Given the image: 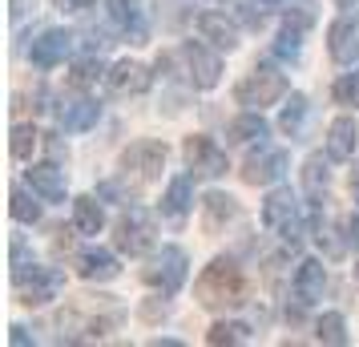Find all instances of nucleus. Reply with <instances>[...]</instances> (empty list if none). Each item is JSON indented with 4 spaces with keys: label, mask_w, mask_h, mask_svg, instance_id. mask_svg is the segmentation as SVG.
<instances>
[{
    "label": "nucleus",
    "mask_w": 359,
    "mask_h": 347,
    "mask_svg": "<svg viewBox=\"0 0 359 347\" xmlns=\"http://www.w3.org/2000/svg\"><path fill=\"white\" fill-rule=\"evenodd\" d=\"M114 247L130 259H142L146 250H154V218L142 210V206H130V215L117 218L114 231Z\"/></svg>",
    "instance_id": "nucleus-4"
},
{
    "label": "nucleus",
    "mask_w": 359,
    "mask_h": 347,
    "mask_svg": "<svg viewBox=\"0 0 359 347\" xmlns=\"http://www.w3.org/2000/svg\"><path fill=\"white\" fill-rule=\"evenodd\" d=\"M165 158H170L165 142H133V146L121 154V170H126V178L133 174L137 182H154L165 170Z\"/></svg>",
    "instance_id": "nucleus-6"
},
{
    "label": "nucleus",
    "mask_w": 359,
    "mask_h": 347,
    "mask_svg": "<svg viewBox=\"0 0 359 347\" xmlns=\"http://www.w3.org/2000/svg\"><path fill=\"white\" fill-rule=\"evenodd\" d=\"M65 8H89V4H97V0H61Z\"/></svg>",
    "instance_id": "nucleus-38"
},
{
    "label": "nucleus",
    "mask_w": 359,
    "mask_h": 347,
    "mask_svg": "<svg viewBox=\"0 0 359 347\" xmlns=\"http://www.w3.org/2000/svg\"><path fill=\"white\" fill-rule=\"evenodd\" d=\"M283 0H246V8H250V20H262L266 8H278Z\"/></svg>",
    "instance_id": "nucleus-35"
},
{
    "label": "nucleus",
    "mask_w": 359,
    "mask_h": 347,
    "mask_svg": "<svg viewBox=\"0 0 359 347\" xmlns=\"http://www.w3.org/2000/svg\"><path fill=\"white\" fill-rule=\"evenodd\" d=\"M190 202H194V182L182 174V178H174V182H170V190H165L162 218H170V222H182V218L190 215Z\"/></svg>",
    "instance_id": "nucleus-21"
},
{
    "label": "nucleus",
    "mask_w": 359,
    "mask_h": 347,
    "mask_svg": "<svg viewBox=\"0 0 359 347\" xmlns=\"http://www.w3.org/2000/svg\"><path fill=\"white\" fill-rule=\"evenodd\" d=\"M182 61H186V73H190L194 89H214L222 81V57L210 53L202 41H186L182 45Z\"/></svg>",
    "instance_id": "nucleus-9"
},
{
    "label": "nucleus",
    "mask_w": 359,
    "mask_h": 347,
    "mask_svg": "<svg viewBox=\"0 0 359 347\" xmlns=\"http://www.w3.org/2000/svg\"><path fill=\"white\" fill-rule=\"evenodd\" d=\"M355 283H359V263H355Z\"/></svg>",
    "instance_id": "nucleus-41"
},
{
    "label": "nucleus",
    "mask_w": 359,
    "mask_h": 347,
    "mask_svg": "<svg viewBox=\"0 0 359 347\" xmlns=\"http://www.w3.org/2000/svg\"><path fill=\"white\" fill-rule=\"evenodd\" d=\"M291 287H294V299H299L303 307L319 303V299H323V287H327V266L319 263V259H303L299 271H294Z\"/></svg>",
    "instance_id": "nucleus-14"
},
{
    "label": "nucleus",
    "mask_w": 359,
    "mask_h": 347,
    "mask_svg": "<svg viewBox=\"0 0 359 347\" xmlns=\"http://www.w3.org/2000/svg\"><path fill=\"white\" fill-rule=\"evenodd\" d=\"M355 142H359L355 117H335L331 130H327V158H331V162H347V158H355Z\"/></svg>",
    "instance_id": "nucleus-18"
},
{
    "label": "nucleus",
    "mask_w": 359,
    "mask_h": 347,
    "mask_svg": "<svg viewBox=\"0 0 359 347\" xmlns=\"http://www.w3.org/2000/svg\"><path fill=\"white\" fill-rule=\"evenodd\" d=\"M351 243H355V247H359V215L351 218Z\"/></svg>",
    "instance_id": "nucleus-40"
},
{
    "label": "nucleus",
    "mask_w": 359,
    "mask_h": 347,
    "mask_svg": "<svg viewBox=\"0 0 359 347\" xmlns=\"http://www.w3.org/2000/svg\"><path fill=\"white\" fill-rule=\"evenodd\" d=\"M158 315H165V303H146V307H142V319H149V323H154Z\"/></svg>",
    "instance_id": "nucleus-36"
},
{
    "label": "nucleus",
    "mask_w": 359,
    "mask_h": 347,
    "mask_svg": "<svg viewBox=\"0 0 359 347\" xmlns=\"http://www.w3.org/2000/svg\"><path fill=\"white\" fill-rule=\"evenodd\" d=\"M182 154H186L190 170L202 174V178H222V174L230 170L226 165V149L218 146L214 137H206V133H190L186 146H182Z\"/></svg>",
    "instance_id": "nucleus-8"
},
{
    "label": "nucleus",
    "mask_w": 359,
    "mask_h": 347,
    "mask_svg": "<svg viewBox=\"0 0 359 347\" xmlns=\"http://www.w3.org/2000/svg\"><path fill=\"white\" fill-rule=\"evenodd\" d=\"M101 73H105V69H101V61L97 57H85V61H77V65L69 69V89H89V85H97L101 81Z\"/></svg>",
    "instance_id": "nucleus-30"
},
{
    "label": "nucleus",
    "mask_w": 359,
    "mask_h": 347,
    "mask_svg": "<svg viewBox=\"0 0 359 347\" xmlns=\"http://www.w3.org/2000/svg\"><path fill=\"white\" fill-rule=\"evenodd\" d=\"M287 20L299 25V29H307L311 20H315V0H291L287 4Z\"/></svg>",
    "instance_id": "nucleus-34"
},
{
    "label": "nucleus",
    "mask_w": 359,
    "mask_h": 347,
    "mask_svg": "<svg viewBox=\"0 0 359 347\" xmlns=\"http://www.w3.org/2000/svg\"><path fill=\"white\" fill-rule=\"evenodd\" d=\"M327 53L339 65H355L359 61V20L355 17L331 20V29H327Z\"/></svg>",
    "instance_id": "nucleus-11"
},
{
    "label": "nucleus",
    "mask_w": 359,
    "mask_h": 347,
    "mask_svg": "<svg viewBox=\"0 0 359 347\" xmlns=\"http://www.w3.org/2000/svg\"><path fill=\"white\" fill-rule=\"evenodd\" d=\"M234 215H238V202L230 198V194H218V190H214V194L202 198V226H206L210 234L222 231Z\"/></svg>",
    "instance_id": "nucleus-22"
},
{
    "label": "nucleus",
    "mask_w": 359,
    "mask_h": 347,
    "mask_svg": "<svg viewBox=\"0 0 359 347\" xmlns=\"http://www.w3.org/2000/svg\"><path fill=\"white\" fill-rule=\"evenodd\" d=\"M77 275L89 279V283H109V279L121 275V263H117L114 250L93 247V250H81V254H77Z\"/></svg>",
    "instance_id": "nucleus-15"
},
{
    "label": "nucleus",
    "mask_w": 359,
    "mask_h": 347,
    "mask_svg": "<svg viewBox=\"0 0 359 347\" xmlns=\"http://www.w3.org/2000/svg\"><path fill=\"white\" fill-rule=\"evenodd\" d=\"M73 226L81 234H101L105 226V210H101V202L93 194H81V198L73 202Z\"/></svg>",
    "instance_id": "nucleus-23"
},
{
    "label": "nucleus",
    "mask_w": 359,
    "mask_h": 347,
    "mask_svg": "<svg viewBox=\"0 0 359 347\" xmlns=\"http://www.w3.org/2000/svg\"><path fill=\"white\" fill-rule=\"evenodd\" d=\"M283 97H287V73H278L271 65H259L255 73H246L238 89H234V101L243 109H266V105H275Z\"/></svg>",
    "instance_id": "nucleus-2"
},
{
    "label": "nucleus",
    "mask_w": 359,
    "mask_h": 347,
    "mask_svg": "<svg viewBox=\"0 0 359 347\" xmlns=\"http://www.w3.org/2000/svg\"><path fill=\"white\" fill-rule=\"evenodd\" d=\"M73 45H77V36L69 33V29H45L33 41V49H29V61L36 69H57V65H65V57L73 53Z\"/></svg>",
    "instance_id": "nucleus-10"
},
{
    "label": "nucleus",
    "mask_w": 359,
    "mask_h": 347,
    "mask_svg": "<svg viewBox=\"0 0 359 347\" xmlns=\"http://www.w3.org/2000/svg\"><path fill=\"white\" fill-rule=\"evenodd\" d=\"M186 266H190V259H186L182 247H162V254L154 259V266H146V283L158 287L162 295H178L182 283H186Z\"/></svg>",
    "instance_id": "nucleus-7"
},
{
    "label": "nucleus",
    "mask_w": 359,
    "mask_h": 347,
    "mask_svg": "<svg viewBox=\"0 0 359 347\" xmlns=\"http://www.w3.org/2000/svg\"><path fill=\"white\" fill-rule=\"evenodd\" d=\"M17 287V299L25 307H45L53 299L61 295V287H65V275L57 271V266H33V271H25L20 279H13Z\"/></svg>",
    "instance_id": "nucleus-5"
},
{
    "label": "nucleus",
    "mask_w": 359,
    "mask_h": 347,
    "mask_svg": "<svg viewBox=\"0 0 359 347\" xmlns=\"http://www.w3.org/2000/svg\"><path fill=\"white\" fill-rule=\"evenodd\" d=\"M97 117H101L97 101H73V105L61 109V125H65L69 133H85V130H93V125H97Z\"/></svg>",
    "instance_id": "nucleus-24"
},
{
    "label": "nucleus",
    "mask_w": 359,
    "mask_h": 347,
    "mask_svg": "<svg viewBox=\"0 0 359 347\" xmlns=\"http://www.w3.org/2000/svg\"><path fill=\"white\" fill-rule=\"evenodd\" d=\"M331 97H335V105H359V69L343 73L339 81L331 85Z\"/></svg>",
    "instance_id": "nucleus-33"
},
{
    "label": "nucleus",
    "mask_w": 359,
    "mask_h": 347,
    "mask_svg": "<svg viewBox=\"0 0 359 347\" xmlns=\"http://www.w3.org/2000/svg\"><path fill=\"white\" fill-rule=\"evenodd\" d=\"M8 202H13L8 210H13V218H17V222H36V218H41V206H36V202L29 198L17 182H13V190H8Z\"/></svg>",
    "instance_id": "nucleus-32"
},
{
    "label": "nucleus",
    "mask_w": 359,
    "mask_h": 347,
    "mask_svg": "<svg viewBox=\"0 0 359 347\" xmlns=\"http://www.w3.org/2000/svg\"><path fill=\"white\" fill-rule=\"evenodd\" d=\"M8 339H13V347H29V343H33V339L25 335V327H13V335H8Z\"/></svg>",
    "instance_id": "nucleus-37"
},
{
    "label": "nucleus",
    "mask_w": 359,
    "mask_h": 347,
    "mask_svg": "<svg viewBox=\"0 0 359 347\" xmlns=\"http://www.w3.org/2000/svg\"><path fill=\"white\" fill-rule=\"evenodd\" d=\"M29 186L45 202H65V170L57 162H33L29 165Z\"/></svg>",
    "instance_id": "nucleus-17"
},
{
    "label": "nucleus",
    "mask_w": 359,
    "mask_h": 347,
    "mask_svg": "<svg viewBox=\"0 0 359 347\" xmlns=\"http://www.w3.org/2000/svg\"><path fill=\"white\" fill-rule=\"evenodd\" d=\"M351 194H355V202H359V162H355V170H351Z\"/></svg>",
    "instance_id": "nucleus-39"
},
{
    "label": "nucleus",
    "mask_w": 359,
    "mask_h": 347,
    "mask_svg": "<svg viewBox=\"0 0 359 347\" xmlns=\"http://www.w3.org/2000/svg\"><path fill=\"white\" fill-rule=\"evenodd\" d=\"M194 29L202 41H210L214 49H234L238 45V25L234 20H226V13H202V17L194 20Z\"/></svg>",
    "instance_id": "nucleus-16"
},
{
    "label": "nucleus",
    "mask_w": 359,
    "mask_h": 347,
    "mask_svg": "<svg viewBox=\"0 0 359 347\" xmlns=\"http://www.w3.org/2000/svg\"><path fill=\"white\" fill-rule=\"evenodd\" d=\"M303 121H307V97H303V93H291L287 109H283V117H278V125H283V133L299 137V133H303Z\"/></svg>",
    "instance_id": "nucleus-28"
},
{
    "label": "nucleus",
    "mask_w": 359,
    "mask_h": 347,
    "mask_svg": "<svg viewBox=\"0 0 359 347\" xmlns=\"http://www.w3.org/2000/svg\"><path fill=\"white\" fill-rule=\"evenodd\" d=\"M283 174H287V154L283 149H262L255 158H246V165H243L246 186H275Z\"/></svg>",
    "instance_id": "nucleus-13"
},
{
    "label": "nucleus",
    "mask_w": 359,
    "mask_h": 347,
    "mask_svg": "<svg viewBox=\"0 0 359 347\" xmlns=\"http://www.w3.org/2000/svg\"><path fill=\"white\" fill-rule=\"evenodd\" d=\"M194 295L202 307H210V311H222V307H238L246 299V275L243 266L234 263V259H214L194 283Z\"/></svg>",
    "instance_id": "nucleus-1"
},
{
    "label": "nucleus",
    "mask_w": 359,
    "mask_h": 347,
    "mask_svg": "<svg viewBox=\"0 0 359 347\" xmlns=\"http://www.w3.org/2000/svg\"><path fill=\"white\" fill-rule=\"evenodd\" d=\"M327 182H331V170H327V162L315 154V158H307V165H303V186H307L311 194H323Z\"/></svg>",
    "instance_id": "nucleus-31"
},
{
    "label": "nucleus",
    "mask_w": 359,
    "mask_h": 347,
    "mask_svg": "<svg viewBox=\"0 0 359 347\" xmlns=\"http://www.w3.org/2000/svg\"><path fill=\"white\" fill-rule=\"evenodd\" d=\"M36 146H41V133H36L33 125H13V142H8V149H13L17 162H33Z\"/></svg>",
    "instance_id": "nucleus-29"
},
{
    "label": "nucleus",
    "mask_w": 359,
    "mask_h": 347,
    "mask_svg": "<svg viewBox=\"0 0 359 347\" xmlns=\"http://www.w3.org/2000/svg\"><path fill=\"white\" fill-rule=\"evenodd\" d=\"M315 339L327 343V347H343L347 343V323H343V315L339 311L319 315V323H315Z\"/></svg>",
    "instance_id": "nucleus-25"
},
{
    "label": "nucleus",
    "mask_w": 359,
    "mask_h": 347,
    "mask_svg": "<svg viewBox=\"0 0 359 347\" xmlns=\"http://www.w3.org/2000/svg\"><path fill=\"white\" fill-rule=\"evenodd\" d=\"M109 20L130 36L133 45H146V25H142V13H137L133 0H109Z\"/></svg>",
    "instance_id": "nucleus-20"
},
{
    "label": "nucleus",
    "mask_w": 359,
    "mask_h": 347,
    "mask_svg": "<svg viewBox=\"0 0 359 347\" xmlns=\"http://www.w3.org/2000/svg\"><path fill=\"white\" fill-rule=\"evenodd\" d=\"M262 226L271 234H278L283 243L299 247V231H303V218H299V198L291 190H275L271 198L262 202Z\"/></svg>",
    "instance_id": "nucleus-3"
},
{
    "label": "nucleus",
    "mask_w": 359,
    "mask_h": 347,
    "mask_svg": "<svg viewBox=\"0 0 359 347\" xmlns=\"http://www.w3.org/2000/svg\"><path fill=\"white\" fill-rule=\"evenodd\" d=\"M250 339V327L246 323H214L206 331V343L210 347H234V343H246Z\"/></svg>",
    "instance_id": "nucleus-26"
},
{
    "label": "nucleus",
    "mask_w": 359,
    "mask_h": 347,
    "mask_svg": "<svg viewBox=\"0 0 359 347\" xmlns=\"http://www.w3.org/2000/svg\"><path fill=\"white\" fill-rule=\"evenodd\" d=\"M105 81H109V93L114 97H142L149 89V69L142 61H117L109 73H105Z\"/></svg>",
    "instance_id": "nucleus-12"
},
{
    "label": "nucleus",
    "mask_w": 359,
    "mask_h": 347,
    "mask_svg": "<svg viewBox=\"0 0 359 347\" xmlns=\"http://www.w3.org/2000/svg\"><path fill=\"white\" fill-rule=\"evenodd\" d=\"M303 33H307V29H299V25H291V20H283V33H278V41H275V57L294 61V57L303 53Z\"/></svg>",
    "instance_id": "nucleus-27"
},
{
    "label": "nucleus",
    "mask_w": 359,
    "mask_h": 347,
    "mask_svg": "<svg viewBox=\"0 0 359 347\" xmlns=\"http://www.w3.org/2000/svg\"><path fill=\"white\" fill-rule=\"evenodd\" d=\"M266 133H271V125H266V117H262V109H246L243 117H234L226 125V137L234 142V146H250V142H266Z\"/></svg>",
    "instance_id": "nucleus-19"
}]
</instances>
